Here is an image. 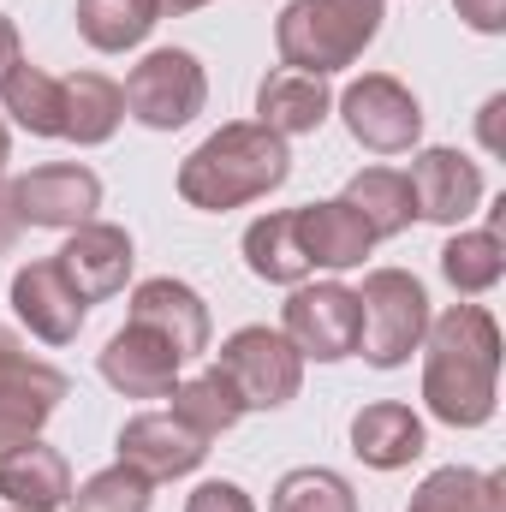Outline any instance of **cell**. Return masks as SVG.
Wrapping results in <instances>:
<instances>
[{"label": "cell", "instance_id": "6da1fadb", "mask_svg": "<svg viewBox=\"0 0 506 512\" xmlns=\"http://www.w3.org/2000/svg\"><path fill=\"white\" fill-rule=\"evenodd\" d=\"M423 405L447 429H483L501 405V322L483 304L429 316L423 334Z\"/></svg>", "mask_w": 506, "mask_h": 512}, {"label": "cell", "instance_id": "7a4b0ae2", "mask_svg": "<svg viewBox=\"0 0 506 512\" xmlns=\"http://www.w3.org/2000/svg\"><path fill=\"white\" fill-rule=\"evenodd\" d=\"M292 179V149L286 137H274L256 120H233V126L209 131L185 161H179V197L203 215H227V209H245L262 203L268 191H280Z\"/></svg>", "mask_w": 506, "mask_h": 512}, {"label": "cell", "instance_id": "3957f363", "mask_svg": "<svg viewBox=\"0 0 506 512\" xmlns=\"http://www.w3.org/2000/svg\"><path fill=\"white\" fill-rule=\"evenodd\" d=\"M387 0H286L274 18V48L286 72L334 78L364 60V48L381 36Z\"/></svg>", "mask_w": 506, "mask_h": 512}, {"label": "cell", "instance_id": "277c9868", "mask_svg": "<svg viewBox=\"0 0 506 512\" xmlns=\"http://www.w3.org/2000/svg\"><path fill=\"white\" fill-rule=\"evenodd\" d=\"M358 304H364V346L358 358L370 370H399L411 364V352L423 346L429 334V292L411 268H370L364 286H358Z\"/></svg>", "mask_w": 506, "mask_h": 512}, {"label": "cell", "instance_id": "5b68a950", "mask_svg": "<svg viewBox=\"0 0 506 512\" xmlns=\"http://www.w3.org/2000/svg\"><path fill=\"white\" fill-rule=\"evenodd\" d=\"M280 334L292 340V352L304 364H346L364 346V304L358 286L346 280H304L292 286V298L280 304Z\"/></svg>", "mask_w": 506, "mask_h": 512}, {"label": "cell", "instance_id": "8992f818", "mask_svg": "<svg viewBox=\"0 0 506 512\" xmlns=\"http://www.w3.org/2000/svg\"><path fill=\"white\" fill-rule=\"evenodd\" d=\"M120 90L126 114L149 131H185L209 108V72L191 48H149Z\"/></svg>", "mask_w": 506, "mask_h": 512}, {"label": "cell", "instance_id": "52a82bcc", "mask_svg": "<svg viewBox=\"0 0 506 512\" xmlns=\"http://www.w3.org/2000/svg\"><path fill=\"white\" fill-rule=\"evenodd\" d=\"M215 370L233 382L239 405L245 411H280L298 399L304 387V358L292 352V340L268 322H251V328H233L215 352Z\"/></svg>", "mask_w": 506, "mask_h": 512}, {"label": "cell", "instance_id": "ba28073f", "mask_svg": "<svg viewBox=\"0 0 506 512\" xmlns=\"http://www.w3.org/2000/svg\"><path fill=\"white\" fill-rule=\"evenodd\" d=\"M334 114L346 120L352 143L370 155H405L423 137V102L393 78V72H364L334 96Z\"/></svg>", "mask_w": 506, "mask_h": 512}, {"label": "cell", "instance_id": "9c48e42d", "mask_svg": "<svg viewBox=\"0 0 506 512\" xmlns=\"http://www.w3.org/2000/svg\"><path fill=\"white\" fill-rule=\"evenodd\" d=\"M12 209L18 227H42V233H72L84 221H96L102 209V179L84 161H48L12 179Z\"/></svg>", "mask_w": 506, "mask_h": 512}, {"label": "cell", "instance_id": "30bf717a", "mask_svg": "<svg viewBox=\"0 0 506 512\" xmlns=\"http://www.w3.org/2000/svg\"><path fill=\"white\" fill-rule=\"evenodd\" d=\"M405 185H411L417 221H435V227H465L483 209V161H471L465 149H447V143L417 149L405 167Z\"/></svg>", "mask_w": 506, "mask_h": 512}, {"label": "cell", "instance_id": "8fae6325", "mask_svg": "<svg viewBox=\"0 0 506 512\" xmlns=\"http://www.w3.org/2000/svg\"><path fill=\"white\" fill-rule=\"evenodd\" d=\"M66 393H72L66 370H54L48 358H30V352L12 346L0 358V453L18 447V441H36Z\"/></svg>", "mask_w": 506, "mask_h": 512}, {"label": "cell", "instance_id": "7c38bea8", "mask_svg": "<svg viewBox=\"0 0 506 512\" xmlns=\"http://www.w3.org/2000/svg\"><path fill=\"white\" fill-rule=\"evenodd\" d=\"M114 453H120V465H131L137 477L173 483V477H191V471L209 459V441H203L191 423H179L173 411H137V417L120 423Z\"/></svg>", "mask_w": 506, "mask_h": 512}, {"label": "cell", "instance_id": "4fadbf2b", "mask_svg": "<svg viewBox=\"0 0 506 512\" xmlns=\"http://www.w3.org/2000/svg\"><path fill=\"white\" fill-rule=\"evenodd\" d=\"M126 304H131L126 322L149 328V334H161L185 364L209 352L215 322H209V304H203L197 286H185V280H173V274H155V280H137V286H131Z\"/></svg>", "mask_w": 506, "mask_h": 512}, {"label": "cell", "instance_id": "5bb4252c", "mask_svg": "<svg viewBox=\"0 0 506 512\" xmlns=\"http://www.w3.org/2000/svg\"><path fill=\"white\" fill-rule=\"evenodd\" d=\"M12 316L42 340V346H72L90 322V304L72 292V280L60 274L54 256H36L12 274Z\"/></svg>", "mask_w": 506, "mask_h": 512}, {"label": "cell", "instance_id": "9a60e30c", "mask_svg": "<svg viewBox=\"0 0 506 512\" xmlns=\"http://www.w3.org/2000/svg\"><path fill=\"white\" fill-rule=\"evenodd\" d=\"M60 262V274L72 280V292L84 298V304H108V298H120L131 280V233L126 227H114V221H84V227H72V239L54 251Z\"/></svg>", "mask_w": 506, "mask_h": 512}, {"label": "cell", "instance_id": "2e32d148", "mask_svg": "<svg viewBox=\"0 0 506 512\" xmlns=\"http://www.w3.org/2000/svg\"><path fill=\"white\" fill-rule=\"evenodd\" d=\"M179 376H185V358L161 334H149L137 322H126L102 346V382L114 387V393H126V399H167L179 387Z\"/></svg>", "mask_w": 506, "mask_h": 512}, {"label": "cell", "instance_id": "e0dca14e", "mask_svg": "<svg viewBox=\"0 0 506 512\" xmlns=\"http://www.w3.org/2000/svg\"><path fill=\"white\" fill-rule=\"evenodd\" d=\"M292 221H298V245L310 256V268L346 274V268H364V256L376 251V233L364 227V215L346 197L304 203V209H292Z\"/></svg>", "mask_w": 506, "mask_h": 512}, {"label": "cell", "instance_id": "ac0fdd59", "mask_svg": "<svg viewBox=\"0 0 506 512\" xmlns=\"http://www.w3.org/2000/svg\"><path fill=\"white\" fill-rule=\"evenodd\" d=\"M0 501L12 512H60L72 501V465H66V453L48 447L42 435L6 447L0 453Z\"/></svg>", "mask_w": 506, "mask_h": 512}, {"label": "cell", "instance_id": "d6986e66", "mask_svg": "<svg viewBox=\"0 0 506 512\" xmlns=\"http://www.w3.org/2000/svg\"><path fill=\"white\" fill-rule=\"evenodd\" d=\"M328 114H334V90H328V78H310V72H268L262 84H256V126H268L274 137H310V131L328 126Z\"/></svg>", "mask_w": 506, "mask_h": 512}, {"label": "cell", "instance_id": "ffe728a7", "mask_svg": "<svg viewBox=\"0 0 506 512\" xmlns=\"http://www.w3.org/2000/svg\"><path fill=\"white\" fill-rule=\"evenodd\" d=\"M423 447H429L423 417L405 399H376L352 417V453L370 471H405L411 459H423Z\"/></svg>", "mask_w": 506, "mask_h": 512}, {"label": "cell", "instance_id": "44dd1931", "mask_svg": "<svg viewBox=\"0 0 506 512\" xmlns=\"http://www.w3.org/2000/svg\"><path fill=\"white\" fill-rule=\"evenodd\" d=\"M60 114H66V131H60L66 143L96 149L126 120V90L108 72H72V78H60Z\"/></svg>", "mask_w": 506, "mask_h": 512}, {"label": "cell", "instance_id": "7402d4cb", "mask_svg": "<svg viewBox=\"0 0 506 512\" xmlns=\"http://www.w3.org/2000/svg\"><path fill=\"white\" fill-rule=\"evenodd\" d=\"M239 251H245V268H251L256 280H268V286H304V280L316 274L310 256H304V245H298L292 209L256 215L251 227H245V239H239Z\"/></svg>", "mask_w": 506, "mask_h": 512}, {"label": "cell", "instance_id": "603a6c76", "mask_svg": "<svg viewBox=\"0 0 506 512\" xmlns=\"http://www.w3.org/2000/svg\"><path fill=\"white\" fill-rule=\"evenodd\" d=\"M0 114H6L18 131H30V137H60V131H66V114H60V78H54L48 66H36V60L18 54V60L0 72Z\"/></svg>", "mask_w": 506, "mask_h": 512}, {"label": "cell", "instance_id": "cb8c5ba5", "mask_svg": "<svg viewBox=\"0 0 506 512\" xmlns=\"http://www.w3.org/2000/svg\"><path fill=\"white\" fill-rule=\"evenodd\" d=\"M340 197L364 215V227L376 233V245L411 233V221H417V203H411V185H405L399 167H364V173H352Z\"/></svg>", "mask_w": 506, "mask_h": 512}, {"label": "cell", "instance_id": "d4e9b609", "mask_svg": "<svg viewBox=\"0 0 506 512\" xmlns=\"http://www.w3.org/2000/svg\"><path fill=\"white\" fill-rule=\"evenodd\" d=\"M441 274L459 298H483L495 292L506 274V245L501 227H453V239L441 245Z\"/></svg>", "mask_w": 506, "mask_h": 512}, {"label": "cell", "instance_id": "484cf974", "mask_svg": "<svg viewBox=\"0 0 506 512\" xmlns=\"http://www.w3.org/2000/svg\"><path fill=\"white\" fill-rule=\"evenodd\" d=\"M405 512H506V477L471 471V465H441L417 483Z\"/></svg>", "mask_w": 506, "mask_h": 512}, {"label": "cell", "instance_id": "4316f807", "mask_svg": "<svg viewBox=\"0 0 506 512\" xmlns=\"http://www.w3.org/2000/svg\"><path fill=\"white\" fill-rule=\"evenodd\" d=\"M72 18L96 54H126L161 24V0H78Z\"/></svg>", "mask_w": 506, "mask_h": 512}, {"label": "cell", "instance_id": "83f0119b", "mask_svg": "<svg viewBox=\"0 0 506 512\" xmlns=\"http://www.w3.org/2000/svg\"><path fill=\"white\" fill-rule=\"evenodd\" d=\"M167 399H173L167 411H173L179 423H191V429H197L203 441L227 435V429H233V423L245 417V405H239V393H233V382H227V376H221L215 364H209L203 376H179V387H173Z\"/></svg>", "mask_w": 506, "mask_h": 512}, {"label": "cell", "instance_id": "f1b7e54d", "mask_svg": "<svg viewBox=\"0 0 506 512\" xmlns=\"http://www.w3.org/2000/svg\"><path fill=\"white\" fill-rule=\"evenodd\" d=\"M268 512H358V489L328 465H298L274 483Z\"/></svg>", "mask_w": 506, "mask_h": 512}, {"label": "cell", "instance_id": "f546056e", "mask_svg": "<svg viewBox=\"0 0 506 512\" xmlns=\"http://www.w3.org/2000/svg\"><path fill=\"white\" fill-rule=\"evenodd\" d=\"M149 495H155V483L114 459L108 471H96V477H84L72 489L66 512H149Z\"/></svg>", "mask_w": 506, "mask_h": 512}, {"label": "cell", "instance_id": "4dcf8cb0", "mask_svg": "<svg viewBox=\"0 0 506 512\" xmlns=\"http://www.w3.org/2000/svg\"><path fill=\"white\" fill-rule=\"evenodd\" d=\"M185 512H256V501H251L245 483H233V477H209V483H197V489L185 495Z\"/></svg>", "mask_w": 506, "mask_h": 512}, {"label": "cell", "instance_id": "1f68e13d", "mask_svg": "<svg viewBox=\"0 0 506 512\" xmlns=\"http://www.w3.org/2000/svg\"><path fill=\"white\" fill-rule=\"evenodd\" d=\"M453 12H459L477 36H506V0H453Z\"/></svg>", "mask_w": 506, "mask_h": 512}, {"label": "cell", "instance_id": "d6a6232c", "mask_svg": "<svg viewBox=\"0 0 506 512\" xmlns=\"http://www.w3.org/2000/svg\"><path fill=\"white\" fill-rule=\"evenodd\" d=\"M501 114H506V96H489L483 102V149L501 155Z\"/></svg>", "mask_w": 506, "mask_h": 512}, {"label": "cell", "instance_id": "836d02e7", "mask_svg": "<svg viewBox=\"0 0 506 512\" xmlns=\"http://www.w3.org/2000/svg\"><path fill=\"white\" fill-rule=\"evenodd\" d=\"M18 233L24 227H18V209H12V185H0V256L18 245Z\"/></svg>", "mask_w": 506, "mask_h": 512}, {"label": "cell", "instance_id": "e575fe53", "mask_svg": "<svg viewBox=\"0 0 506 512\" xmlns=\"http://www.w3.org/2000/svg\"><path fill=\"white\" fill-rule=\"evenodd\" d=\"M12 60H18V24H12V18L0 12V72H6Z\"/></svg>", "mask_w": 506, "mask_h": 512}, {"label": "cell", "instance_id": "d590c367", "mask_svg": "<svg viewBox=\"0 0 506 512\" xmlns=\"http://www.w3.org/2000/svg\"><path fill=\"white\" fill-rule=\"evenodd\" d=\"M203 6H209V0H161V12H173V18H179V12H203Z\"/></svg>", "mask_w": 506, "mask_h": 512}, {"label": "cell", "instance_id": "8d00e7d4", "mask_svg": "<svg viewBox=\"0 0 506 512\" xmlns=\"http://www.w3.org/2000/svg\"><path fill=\"white\" fill-rule=\"evenodd\" d=\"M6 161H12V131H6V120H0V173H6Z\"/></svg>", "mask_w": 506, "mask_h": 512}, {"label": "cell", "instance_id": "74e56055", "mask_svg": "<svg viewBox=\"0 0 506 512\" xmlns=\"http://www.w3.org/2000/svg\"><path fill=\"white\" fill-rule=\"evenodd\" d=\"M12 346H18V340H12V328H0V358H6Z\"/></svg>", "mask_w": 506, "mask_h": 512}, {"label": "cell", "instance_id": "f35d334b", "mask_svg": "<svg viewBox=\"0 0 506 512\" xmlns=\"http://www.w3.org/2000/svg\"><path fill=\"white\" fill-rule=\"evenodd\" d=\"M6 512H12V507H6Z\"/></svg>", "mask_w": 506, "mask_h": 512}]
</instances>
